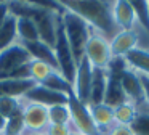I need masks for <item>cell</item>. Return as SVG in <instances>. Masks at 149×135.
<instances>
[{
  "instance_id": "6da1fadb",
  "label": "cell",
  "mask_w": 149,
  "mask_h": 135,
  "mask_svg": "<svg viewBox=\"0 0 149 135\" xmlns=\"http://www.w3.org/2000/svg\"><path fill=\"white\" fill-rule=\"evenodd\" d=\"M59 6L68 11L80 16L95 32L101 34L107 40L120 31L114 21L112 6L114 2H101V0H63L58 2Z\"/></svg>"
},
{
  "instance_id": "7a4b0ae2",
  "label": "cell",
  "mask_w": 149,
  "mask_h": 135,
  "mask_svg": "<svg viewBox=\"0 0 149 135\" xmlns=\"http://www.w3.org/2000/svg\"><path fill=\"white\" fill-rule=\"evenodd\" d=\"M61 26L66 34L69 47H71V51L74 55L75 63H79L84 58L85 45H87V40L93 32V29L80 16H77L72 11H68L64 8H61Z\"/></svg>"
},
{
  "instance_id": "3957f363",
  "label": "cell",
  "mask_w": 149,
  "mask_h": 135,
  "mask_svg": "<svg viewBox=\"0 0 149 135\" xmlns=\"http://www.w3.org/2000/svg\"><path fill=\"white\" fill-rule=\"evenodd\" d=\"M84 56L91 63L93 68L100 69H109V64L112 61V53H111V45L106 37H103L98 32H91L85 45Z\"/></svg>"
},
{
  "instance_id": "277c9868",
  "label": "cell",
  "mask_w": 149,
  "mask_h": 135,
  "mask_svg": "<svg viewBox=\"0 0 149 135\" xmlns=\"http://www.w3.org/2000/svg\"><path fill=\"white\" fill-rule=\"evenodd\" d=\"M32 60L27 48L19 42H15L13 45L3 48L0 51V79H8L15 71H18L21 66L27 64Z\"/></svg>"
},
{
  "instance_id": "5b68a950",
  "label": "cell",
  "mask_w": 149,
  "mask_h": 135,
  "mask_svg": "<svg viewBox=\"0 0 149 135\" xmlns=\"http://www.w3.org/2000/svg\"><path fill=\"white\" fill-rule=\"evenodd\" d=\"M55 56H56V63H58V72L64 77L69 82H74V76H75V69H77V63L74 60V55L71 51V47L68 44L66 34L63 31V26L59 24L58 29V37H56V44H55Z\"/></svg>"
},
{
  "instance_id": "8992f818",
  "label": "cell",
  "mask_w": 149,
  "mask_h": 135,
  "mask_svg": "<svg viewBox=\"0 0 149 135\" xmlns=\"http://www.w3.org/2000/svg\"><path fill=\"white\" fill-rule=\"evenodd\" d=\"M69 111H71V127L72 130L80 132L84 135H101L98 127L95 125L93 119L90 116L88 106L84 105L82 101H79L75 98L74 93L69 95Z\"/></svg>"
},
{
  "instance_id": "52a82bcc",
  "label": "cell",
  "mask_w": 149,
  "mask_h": 135,
  "mask_svg": "<svg viewBox=\"0 0 149 135\" xmlns=\"http://www.w3.org/2000/svg\"><path fill=\"white\" fill-rule=\"evenodd\" d=\"M91 76H93V66L87 58H82L77 63V69H75L74 82H72V89H74V95L79 101L84 105H90V90H91Z\"/></svg>"
},
{
  "instance_id": "ba28073f",
  "label": "cell",
  "mask_w": 149,
  "mask_h": 135,
  "mask_svg": "<svg viewBox=\"0 0 149 135\" xmlns=\"http://www.w3.org/2000/svg\"><path fill=\"white\" fill-rule=\"evenodd\" d=\"M23 122L24 132H45L48 125V108L23 98Z\"/></svg>"
},
{
  "instance_id": "9c48e42d",
  "label": "cell",
  "mask_w": 149,
  "mask_h": 135,
  "mask_svg": "<svg viewBox=\"0 0 149 135\" xmlns=\"http://www.w3.org/2000/svg\"><path fill=\"white\" fill-rule=\"evenodd\" d=\"M26 101L31 103H37L42 106H56V105H68L69 103V96L64 93L55 92V90L48 89V87L42 85V84H36L26 95L23 96Z\"/></svg>"
},
{
  "instance_id": "30bf717a",
  "label": "cell",
  "mask_w": 149,
  "mask_h": 135,
  "mask_svg": "<svg viewBox=\"0 0 149 135\" xmlns=\"http://www.w3.org/2000/svg\"><path fill=\"white\" fill-rule=\"evenodd\" d=\"M119 79H120L122 90L125 93V96L128 98V101H132L136 106L144 101V92H143V84L139 74H136L135 71L127 68L125 71H122L119 74Z\"/></svg>"
},
{
  "instance_id": "8fae6325",
  "label": "cell",
  "mask_w": 149,
  "mask_h": 135,
  "mask_svg": "<svg viewBox=\"0 0 149 135\" xmlns=\"http://www.w3.org/2000/svg\"><path fill=\"white\" fill-rule=\"evenodd\" d=\"M138 42L139 37L136 31H119L109 40L112 58H123L128 51L138 47Z\"/></svg>"
},
{
  "instance_id": "7c38bea8",
  "label": "cell",
  "mask_w": 149,
  "mask_h": 135,
  "mask_svg": "<svg viewBox=\"0 0 149 135\" xmlns=\"http://www.w3.org/2000/svg\"><path fill=\"white\" fill-rule=\"evenodd\" d=\"M112 15H114V21H116L117 27L120 31H135V11L130 2L127 0H117L114 2L112 6Z\"/></svg>"
},
{
  "instance_id": "4fadbf2b",
  "label": "cell",
  "mask_w": 149,
  "mask_h": 135,
  "mask_svg": "<svg viewBox=\"0 0 149 135\" xmlns=\"http://www.w3.org/2000/svg\"><path fill=\"white\" fill-rule=\"evenodd\" d=\"M88 111H90L91 119H93L95 125L98 127L101 135H106L109 132V129L116 124L114 122V109L111 106L104 105V103L88 105Z\"/></svg>"
},
{
  "instance_id": "5bb4252c",
  "label": "cell",
  "mask_w": 149,
  "mask_h": 135,
  "mask_svg": "<svg viewBox=\"0 0 149 135\" xmlns=\"http://www.w3.org/2000/svg\"><path fill=\"white\" fill-rule=\"evenodd\" d=\"M34 85L36 82L32 79H0V96L23 98Z\"/></svg>"
},
{
  "instance_id": "9a60e30c",
  "label": "cell",
  "mask_w": 149,
  "mask_h": 135,
  "mask_svg": "<svg viewBox=\"0 0 149 135\" xmlns=\"http://www.w3.org/2000/svg\"><path fill=\"white\" fill-rule=\"evenodd\" d=\"M128 69L135 71L139 76L149 77V50L143 47H136L123 56Z\"/></svg>"
},
{
  "instance_id": "2e32d148",
  "label": "cell",
  "mask_w": 149,
  "mask_h": 135,
  "mask_svg": "<svg viewBox=\"0 0 149 135\" xmlns=\"http://www.w3.org/2000/svg\"><path fill=\"white\" fill-rule=\"evenodd\" d=\"M119 74H117V72H109L106 93H104V100H103L104 105L111 106L112 109L128 101V98L125 96V93H123V90H122V85H120Z\"/></svg>"
},
{
  "instance_id": "e0dca14e",
  "label": "cell",
  "mask_w": 149,
  "mask_h": 135,
  "mask_svg": "<svg viewBox=\"0 0 149 135\" xmlns=\"http://www.w3.org/2000/svg\"><path fill=\"white\" fill-rule=\"evenodd\" d=\"M109 79V71L93 68V76H91V90H90V105H100L104 100Z\"/></svg>"
},
{
  "instance_id": "ac0fdd59",
  "label": "cell",
  "mask_w": 149,
  "mask_h": 135,
  "mask_svg": "<svg viewBox=\"0 0 149 135\" xmlns=\"http://www.w3.org/2000/svg\"><path fill=\"white\" fill-rule=\"evenodd\" d=\"M24 47L27 48V51L31 53V56L34 60L43 61V63L50 64L55 71H58V63H56V56H55V50L52 47H48L47 44L37 40L32 44H24Z\"/></svg>"
},
{
  "instance_id": "d6986e66",
  "label": "cell",
  "mask_w": 149,
  "mask_h": 135,
  "mask_svg": "<svg viewBox=\"0 0 149 135\" xmlns=\"http://www.w3.org/2000/svg\"><path fill=\"white\" fill-rule=\"evenodd\" d=\"M16 37L19 44H32L39 40V32H37L36 22L27 16H19L16 19Z\"/></svg>"
},
{
  "instance_id": "ffe728a7",
  "label": "cell",
  "mask_w": 149,
  "mask_h": 135,
  "mask_svg": "<svg viewBox=\"0 0 149 135\" xmlns=\"http://www.w3.org/2000/svg\"><path fill=\"white\" fill-rule=\"evenodd\" d=\"M16 16L8 15V18L3 21V24L0 26V51L3 48L13 45L15 42H18L16 37Z\"/></svg>"
},
{
  "instance_id": "44dd1931",
  "label": "cell",
  "mask_w": 149,
  "mask_h": 135,
  "mask_svg": "<svg viewBox=\"0 0 149 135\" xmlns=\"http://www.w3.org/2000/svg\"><path fill=\"white\" fill-rule=\"evenodd\" d=\"M136 114H138V106L133 105L132 101H127L114 108V122L120 125H132Z\"/></svg>"
},
{
  "instance_id": "7402d4cb",
  "label": "cell",
  "mask_w": 149,
  "mask_h": 135,
  "mask_svg": "<svg viewBox=\"0 0 149 135\" xmlns=\"http://www.w3.org/2000/svg\"><path fill=\"white\" fill-rule=\"evenodd\" d=\"M42 85L48 87V89L55 90V92H59V93H64V95H71V93H74V89H72V84L69 82V80H66L64 77L61 76V74L58 72V71H53L52 74H50L48 77L45 79V82L42 84Z\"/></svg>"
},
{
  "instance_id": "603a6c76",
  "label": "cell",
  "mask_w": 149,
  "mask_h": 135,
  "mask_svg": "<svg viewBox=\"0 0 149 135\" xmlns=\"http://www.w3.org/2000/svg\"><path fill=\"white\" fill-rule=\"evenodd\" d=\"M53 68L50 64L43 63V61H39V60H31L29 61V77L34 80L36 84H43L45 79L53 72Z\"/></svg>"
},
{
  "instance_id": "cb8c5ba5",
  "label": "cell",
  "mask_w": 149,
  "mask_h": 135,
  "mask_svg": "<svg viewBox=\"0 0 149 135\" xmlns=\"http://www.w3.org/2000/svg\"><path fill=\"white\" fill-rule=\"evenodd\" d=\"M48 124L71 125V111L68 105H56L48 108Z\"/></svg>"
},
{
  "instance_id": "d4e9b609",
  "label": "cell",
  "mask_w": 149,
  "mask_h": 135,
  "mask_svg": "<svg viewBox=\"0 0 149 135\" xmlns=\"http://www.w3.org/2000/svg\"><path fill=\"white\" fill-rule=\"evenodd\" d=\"M133 6V11H135V19L141 29L149 34V5L144 0H135V2H130Z\"/></svg>"
},
{
  "instance_id": "484cf974",
  "label": "cell",
  "mask_w": 149,
  "mask_h": 135,
  "mask_svg": "<svg viewBox=\"0 0 149 135\" xmlns=\"http://www.w3.org/2000/svg\"><path fill=\"white\" fill-rule=\"evenodd\" d=\"M23 132H24V122H23V103H21L19 109H16V111L7 119V127H5L3 134L23 135Z\"/></svg>"
},
{
  "instance_id": "4316f807",
  "label": "cell",
  "mask_w": 149,
  "mask_h": 135,
  "mask_svg": "<svg viewBox=\"0 0 149 135\" xmlns=\"http://www.w3.org/2000/svg\"><path fill=\"white\" fill-rule=\"evenodd\" d=\"M130 127L135 135H149V111H138Z\"/></svg>"
},
{
  "instance_id": "83f0119b",
  "label": "cell",
  "mask_w": 149,
  "mask_h": 135,
  "mask_svg": "<svg viewBox=\"0 0 149 135\" xmlns=\"http://www.w3.org/2000/svg\"><path fill=\"white\" fill-rule=\"evenodd\" d=\"M23 98H10V96H0V114L8 119L16 109H19Z\"/></svg>"
},
{
  "instance_id": "f1b7e54d",
  "label": "cell",
  "mask_w": 149,
  "mask_h": 135,
  "mask_svg": "<svg viewBox=\"0 0 149 135\" xmlns=\"http://www.w3.org/2000/svg\"><path fill=\"white\" fill-rule=\"evenodd\" d=\"M72 127L71 125H56V124H48L45 129L47 135H71Z\"/></svg>"
},
{
  "instance_id": "f546056e",
  "label": "cell",
  "mask_w": 149,
  "mask_h": 135,
  "mask_svg": "<svg viewBox=\"0 0 149 135\" xmlns=\"http://www.w3.org/2000/svg\"><path fill=\"white\" fill-rule=\"evenodd\" d=\"M106 135H135L130 125H120V124H114L109 129Z\"/></svg>"
},
{
  "instance_id": "4dcf8cb0",
  "label": "cell",
  "mask_w": 149,
  "mask_h": 135,
  "mask_svg": "<svg viewBox=\"0 0 149 135\" xmlns=\"http://www.w3.org/2000/svg\"><path fill=\"white\" fill-rule=\"evenodd\" d=\"M10 15V6H8V2H0V26L3 24V21L8 18Z\"/></svg>"
},
{
  "instance_id": "1f68e13d",
  "label": "cell",
  "mask_w": 149,
  "mask_h": 135,
  "mask_svg": "<svg viewBox=\"0 0 149 135\" xmlns=\"http://www.w3.org/2000/svg\"><path fill=\"white\" fill-rule=\"evenodd\" d=\"M139 77H141L143 92H144V101L149 105V77H146V76H139Z\"/></svg>"
},
{
  "instance_id": "d6a6232c",
  "label": "cell",
  "mask_w": 149,
  "mask_h": 135,
  "mask_svg": "<svg viewBox=\"0 0 149 135\" xmlns=\"http://www.w3.org/2000/svg\"><path fill=\"white\" fill-rule=\"evenodd\" d=\"M5 127H7V119L0 114V134H3L5 132Z\"/></svg>"
},
{
  "instance_id": "836d02e7",
  "label": "cell",
  "mask_w": 149,
  "mask_h": 135,
  "mask_svg": "<svg viewBox=\"0 0 149 135\" xmlns=\"http://www.w3.org/2000/svg\"><path fill=\"white\" fill-rule=\"evenodd\" d=\"M23 135H47L45 132H24Z\"/></svg>"
},
{
  "instance_id": "e575fe53",
  "label": "cell",
  "mask_w": 149,
  "mask_h": 135,
  "mask_svg": "<svg viewBox=\"0 0 149 135\" xmlns=\"http://www.w3.org/2000/svg\"><path fill=\"white\" fill-rule=\"evenodd\" d=\"M71 135H84V134H80V132H75V130H72V132H71Z\"/></svg>"
},
{
  "instance_id": "d590c367",
  "label": "cell",
  "mask_w": 149,
  "mask_h": 135,
  "mask_svg": "<svg viewBox=\"0 0 149 135\" xmlns=\"http://www.w3.org/2000/svg\"><path fill=\"white\" fill-rule=\"evenodd\" d=\"M3 135H8V134H3Z\"/></svg>"
},
{
  "instance_id": "8d00e7d4",
  "label": "cell",
  "mask_w": 149,
  "mask_h": 135,
  "mask_svg": "<svg viewBox=\"0 0 149 135\" xmlns=\"http://www.w3.org/2000/svg\"><path fill=\"white\" fill-rule=\"evenodd\" d=\"M148 5H149V2H148Z\"/></svg>"
}]
</instances>
